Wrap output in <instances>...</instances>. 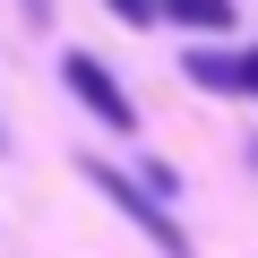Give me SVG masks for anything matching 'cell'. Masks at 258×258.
Instances as JSON below:
<instances>
[{
    "label": "cell",
    "instance_id": "cell-4",
    "mask_svg": "<svg viewBox=\"0 0 258 258\" xmlns=\"http://www.w3.org/2000/svg\"><path fill=\"white\" fill-rule=\"evenodd\" d=\"M189 78H198V86H224V95H241V52H189Z\"/></svg>",
    "mask_w": 258,
    "mask_h": 258
},
{
    "label": "cell",
    "instance_id": "cell-5",
    "mask_svg": "<svg viewBox=\"0 0 258 258\" xmlns=\"http://www.w3.org/2000/svg\"><path fill=\"white\" fill-rule=\"evenodd\" d=\"M241 95H258V52H241Z\"/></svg>",
    "mask_w": 258,
    "mask_h": 258
},
{
    "label": "cell",
    "instance_id": "cell-3",
    "mask_svg": "<svg viewBox=\"0 0 258 258\" xmlns=\"http://www.w3.org/2000/svg\"><path fill=\"white\" fill-rule=\"evenodd\" d=\"M155 18H172V26H232V0H155Z\"/></svg>",
    "mask_w": 258,
    "mask_h": 258
},
{
    "label": "cell",
    "instance_id": "cell-1",
    "mask_svg": "<svg viewBox=\"0 0 258 258\" xmlns=\"http://www.w3.org/2000/svg\"><path fill=\"white\" fill-rule=\"evenodd\" d=\"M86 181H95V189H103V198H112V207H120L129 224H138V232H147V241H155L164 258H189V241L172 232V215H164V207H155V198H147L138 181H120V172H103V164H86Z\"/></svg>",
    "mask_w": 258,
    "mask_h": 258
},
{
    "label": "cell",
    "instance_id": "cell-2",
    "mask_svg": "<svg viewBox=\"0 0 258 258\" xmlns=\"http://www.w3.org/2000/svg\"><path fill=\"white\" fill-rule=\"evenodd\" d=\"M60 78H69V95H78V103H86V112H95L103 129H138V112H129V95L112 86V69H103L95 52H69V60H60Z\"/></svg>",
    "mask_w": 258,
    "mask_h": 258
}]
</instances>
